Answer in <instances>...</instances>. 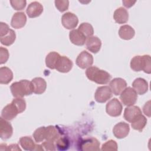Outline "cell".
Masks as SVG:
<instances>
[{"instance_id":"obj_1","label":"cell","mask_w":151,"mask_h":151,"mask_svg":"<svg viewBox=\"0 0 151 151\" xmlns=\"http://www.w3.org/2000/svg\"><path fill=\"white\" fill-rule=\"evenodd\" d=\"M10 89L12 96L15 98H22L34 93L32 84L27 80H21L13 83L10 86Z\"/></svg>"},{"instance_id":"obj_2","label":"cell","mask_w":151,"mask_h":151,"mask_svg":"<svg viewBox=\"0 0 151 151\" xmlns=\"http://www.w3.org/2000/svg\"><path fill=\"white\" fill-rule=\"evenodd\" d=\"M86 75L88 80L99 84H107L111 80V76L108 72L95 66L87 68Z\"/></svg>"},{"instance_id":"obj_3","label":"cell","mask_w":151,"mask_h":151,"mask_svg":"<svg viewBox=\"0 0 151 151\" xmlns=\"http://www.w3.org/2000/svg\"><path fill=\"white\" fill-rule=\"evenodd\" d=\"M130 68L134 71H143L147 74L151 73V58L149 55H136L130 61Z\"/></svg>"},{"instance_id":"obj_4","label":"cell","mask_w":151,"mask_h":151,"mask_svg":"<svg viewBox=\"0 0 151 151\" xmlns=\"http://www.w3.org/2000/svg\"><path fill=\"white\" fill-rule=\"evenodd\" d=\"M120 99L124 105L126 106H133L137 101V94L133 88L128 87L125 88L120 93Z\"/></svg>"},{"instance_id":"obj_5","label":"cell","mask_w":151,"mask_h":151,"mask_svg":"<svg viewBox=\"0 0 151 151\" xmlns=\"http://www.w3.org/2000/svg\"><path fill=\"white\" fill-rule=\"evenodd\" d=\"M123 106L119 100L116 98L111 99L106 104V113L111 117L119 116L122 111Z\"/></svg>"},{"instance_id":"obj_6","label":"cell","mask_w":151,"mask_h":151,"mask_svg":"<svg viewBox=\"0 0 151 151\" xmlns=\"http://www.w3.org/2000/svg\"><path fill=\"white\" fill-rule=\"evenodd\" d=\"M76 63L80 68L85 69L92 65L93 63V57L88 52L83 51L77 56Z\"/></svg>"},{"instance_id":"obj_7","label":"cell","mask_w":151,"mask_h":151,"mask_svg":"<svg viewBox=\"0 0 151 151\" xmlns=\"http://www.w3.org/2000/svg\"><path fill=\"white\" fill-rule=\"evenodd\" d=\"M112 96V92L109 86L99 87L94 94V98L97 102L103 103L110 99Z\"/></svg>"},{"instance_id":"obj_8","label":"cell","mask_w":151,"mask_h":151,"mask_svg":"<svg viewBox=\"0 0 151 151\" xmlns=\"http://www.w3.org/2000/svg\"><path fill=\"white\" fill-rule=\"evenodd\" d=\"M61 23L63 27L66 29H71L77 26L78 19L74 14L68 12L63 15L61 17Z\"/></svg>"},{"instance_id":"obj_9","label":"cell","mask_w":151,"mask_h":151,"mask_svg":"<svg viewBox=\"0 0 151 151\" xmlns=\"http://www.w3.org/2000/svg\"><path fill=\"white\" fill-rule=\"evenodd\" d=\"M80 149L84 151H98L100 150V142L95 137L87 138L80 142Z\"/></svg>"},{"instance_id":"obj_10","label":"cell","mask_w":151,"mask_h":151,"mask_svg":"<svg viewBox=\"0 0 151 151\" xmlns=\"http://www.w3.org/2000/svg\"><path fill=\"white\" fill-rule=\"evenodd\" d=\"M129 124L123 122L117 123L113 129V133L117 139H123L126 137L129 134Z\"/></svg>"},{"instance_id":"obj_11","label":"cell","mask_w":151,"mask_h":151,"mask_svg":"<svg viewBox=\"0 0 151 151\" xmlns=\"http://www.w3.org/2000/svg\"><path fill=\"white\" fill-rule=\"evenodd\" d=\"M127 83L122 78H114L110 81L109 87L110 88L112 93L116 96L120 94V93L126 88Z\"/></svg>"},{"instance_id":"obj_12","label":"cell","mask_w":151,"mask_h":151,"mask_svg":"<svg viewBox=\"0 0 151 151\" xmlns=\"http://www.w3.org/2000/svg\"><path fill=\"white\" fill-rule=\"evenodd\" d=\"M13 133L11 124L2 117L0 118V137L2 140L9 139Z\"/></svg>"},{"instance_id":"obj_13","label":"cell","mask_w":151,"mask_h":151,"mask_svg":"<svg viewBox=\"0 0 151 151\" xmlns=\"http://www.w3.org/2000/svg\"><path fill=\"white\" fill-rule=\"evenodd\" d=\"M73 66L72 61L66 56H60L55 66V69L63 73L69 72Z\"/></svg>"},{"instance_id":"obj_14","label":"cell","mask_w":151,"mask_h":151,"mask_svg":"<svg viewBox=\"0 0 151 151\" xmlns=\"http://www.w3.org/2000/svg\"><path fill=\"white\" fill-rule=\"evenodd\" d=\"M27 22V17L24 12H15L11 19V25L12 28L19 29L24 27Z\"/></svg>"},{"instance_id":"obj_15","label":"cell","mask_w":151,"mask_h":151,"mask_svg":"<svg viewBox=\"0 0 151 151\" xmlns=\"http://www.w3.org/2000/svg\"><path fill=\"white\" fill-rule=\"evenodd\" d=\"M43 12V6L38 2L34 1L28 5L26 12L29 18H35L39 17Z\"/></svg>"},{"instance_id":"obj_16","label":"cell","mask_w":151,"mask_h":151,"mask_svg":"<svg viewBox=\"0 0 151 151\" xmlns=\"http://www.w3.org/2000/svg\"><path fill=\"white\" fill-rule=\"evenodd\" d=\"M142 114L140 109L136 106H130L125 108L124 111V118L128 122L131 123L136 117Z\"/></svg>"},{"instance_id":"obj_17","label":"cell","mask_w":151,"mask_h":151,"mask_svg":"<svg viewBox=\"0 0 151 151\" xmlns=\"http://www.w3.org/2000/svg\"><path fill=\"white\" fill-rule=\"evenodd\" d=\"M86 48L87 49L93 53H97L101 46V41L96 36H91L89 38H87L86 41Z\"/></svg>"},{"instance_id":"obj_18","label":"cell","mask_w":151,"mask_h":151,"mask_svg":"<svg viewBox=\"0 0 151 151\" xmlns=\"http://www.w3.org/2000/svg\"><path fill=\"white\" fill-rule=\"evenodd\" d=\"M19 112L15 106L11 103L4 107L1 112V117L6 120L14 119Z\"/></svg>"},{"instance_id":"obj_19","label":"cell","mask_w":151,"mask_h":151,"mask_svg":"<svg viewBox=\"0 0 151 151\" xmlns=\"http://www.w3.org/2000/svg\"><path fill=\"white\" fill-rule=\"evenodd\" d=\"M69 38L71 42L76 45H83L86 41V37L78 29L71 31L69 33Z\"/></svg>"},{"instance_id":"obj_20","label":"cell","mask_w":151,"mask_h":151,"mask_svg":"<svg viewBox=\"0 0 151 151\" xmlns=\"http://www.w3.org/2000/svg\"><path fill=\"white\" fill-rule=\"evenodd\" d=\"M132 86L136 93L140 95L145 94L148 90V83L143 78H136L132 83Z\"/></svg>"},{"instance_id":"obj_21","label":"cell","mask_w":151,"mask_h":151,"mask_svg":"<svg viewBox=\"0 0 151 151\" xmlns=\"http://www.w3.org/2000/svg\"><path fill=\"white\" fill-rule=\"evenodd\" d=\"M113 18L116 22L122 24L127 22L129 13L124 8L120 7L115 10L113 14Z\"/></svg>"},{"instance_id":"obj_22","label":"cell","mask_w":151,"mask_h":151,"mask_svg":"<svg viewBox=\"0 0 151 151\" xmlns=\"http://www.w3.org/2000/svg\"><path fill=\"white\" fill-rule=\"evenodd\" d=\"M31 83L33 86L34 93L41 94L45 91L47 83L44 78L41 77H35L32 80Z\"/></svg>"},{"instance_id":"obj_23","label":"cell","mask_w":151,"mask_h":151,"mask_svg":"<svg viewBox=\"0 0 151 151\" xmlns=\"http://www.w3.org/2000/svg\"><path fill=\"white\" fill-rule=\"evenodd\" d=\"M135 34L134 29L129 25H124L120 27L119 30V37L125 40H129L132 39Z\"/></svg>"},{"instance_id":"obj_24","label":"cell","mask_w":151,"mask_h":151,"mask_svg":"<svg viewBox=\"0 0 151 151\" xmlns=\"http://www.w3.org/2000/svg\"><path fill=\"white\" fill-rule=\"evenodd\" d=\"M13 79V73L7 67L0 68V83L7 84Z\"/></svg>"},{"instance_id":"obj_25","label":"cell","mask_w":151,"mask_h":151,"mask_svg":"<svg viewBox=\"0 0 151 151\" xmlns=\"http://www.w3.org/2000/svg\"><path fill=\"white\" fill-rule=\"evenodd\" d=\"M60 55L55 51H51L49 52L45 58L46 66L52 70L55 69V66L58 60L60 57Z\"/></svg>"},{"instance_id":"obj_26","label":"cell","mask_w":151,"mask_h":151,"mask_svg":"<svg viewBox=\"0 0 151 151\" xmlns=\"http://www.w3.org/2000/svg\"><path fill=\"white\" fill-rule=\"evenodd\" d=\"M147 124V119L142 114L139 115L132 122L131 126L134 130L142 132Z\"/></svg>"},{"instance_id":"obj_27","label":"cell","mask_w":151,"mask_h":151,"mask_svg":"<svg viewBox=\"0 0 151 151\" xmlns=\"http://www.w3.org/2000/svg\"><path fill=\"white\" fill-rule=\"evenodd\" d=\"M60 137V133L57 129L54 126H49L46 127L45 140L47 141L55 142Z\"/></svg>"},{"instance_id":"obj_28","label":"cell","mask_w":151,"mask_h":151,"mask_svg":"<svg viewBox=\"0 0 151 151\" xmlns=\"http://www.w3.org/2000/svg\"><path fill=\"white\" fill-rule=\"evenodd\" d=\"M19 144L24 150H35L36 145L32 138L29 136L22 137L19 139Z\"/></svg>"},{"instance_id":"obj_29","label":"cell","mask_w":151,"mask_h":151,"mask_svg":"<svg viewBox=\"0 0 151 151\" xmlns=\"http://www.w3.org/2000/svg\"><path fill=\"white\" fill-rule=\"evenodd\" d=\"M16 39V34L15 31L10 29L9 32L4 36L0 37V41L2 45L5 46H9L12 45Z\"/></svg>"},{"instance_id":"obj_30","label":"cell","mask_w":151,"mask_h":151,"mask_svg":"<svg viewBox=\"0 0 151 151\" xmlns=\"http://www.w3.org/2000/svg\"><path fill=\"white\" fill-rule=\"evenodd\" d=\"M78 29L86 37L89 38L93 36L94 34V29L93 26L88 22H83L79 27Z\"/></svg>"},{"instance_id":"obj_31","label":"cell","mask_w":151,"mask_h":151,"mask_svg":"<svg viewBox=\"0 0 151 151\" xmlns=\"http://www.w3.org/2000/svg\"><path fill=\"white\" fill-rule=\"evenodd\" d=\"M45 132L46 127L44 126L37 129L33 133V137L35 141L37 143L42 142L45 139Z\"/></svg>"},{"instance_id":"obj_32","label":"cell","mask_w":151,"mask_h":151,"mask_svg":"<svg viewBox=\"0 0 151 151\" xmlns=\"http://www.w3.org/2000/svg\"><path fill=\"white\" fill-rule=\"evenodd\" d=\"M55 146L59 150H67L70 146L69 140L65 137H60L55 141Z\"/></svg>"},{"instance_id":"obj_33","label":"cell","mask_w":151,"mask_h":151,"mask_svg":"<svg viewBox=\"0 0 151 151\" xmlns=\"http://www.w3.org/2000/svg\"><path fill=\"white\" fill-rule=\"evenodd\" d=\"M11 103L17 109L19 113H22L26 109V102L22 98H15Z\"/></svg>"},{"instance_id":"obj_34","label":"cell","mask_w":151,"mask_h":151,"mask_svg":"<svg viewBox=\"0 0 151 151\" xmlns=\"http://www.w3.org/2000/svg\"><path fill=\"white\" fill-rule=\"evenodd\" d=\"M55 7L60 12H64L68 9L69 1L67 0H56L54 2Z\"/></svg>"},{"instance_id":"obj_35","label":"cell","mask_w":151,"mask_h":151,"mask_svg":"<svg viewBox=\"0 0 151 151\" xmlns=\"http://www.w3.org/2000/svg\"><path fill=\"white\" fill-rule=\"evenodd\" d=\"M10 3L12 7L17 11L24 9L27 4V2L25 0H11Z\"/></svg>"},{"instance_id":"obj_36","label":"cell","mask_w":151,"mask_h":151,"mask_svg":"<svg viewBox=\"0 0 151 151\" xmlns=\"http://www.w3.org/2000/svg\"><path fill=\"white\" fill-rule=\"evenodd\" d=\"M117 144L113 140H109L103 144L101 150H117Z\"/></svg>"},{"instance_id":"obj_37","label":"cell","mask_w":151,"mask_h":151,"mask_svg":"<svg viewBox=\"0 0 151 151\" xmlns=\"http://www.w3.org/2000/svg\"><path fill=\"white\" fill-rule=\"evenodd\" d=\"M8 50L2 47H0V64H2L5 63L9 58Z\"/></svg>"},{"instance_id":"obj_38","label":"cell","mask_w":151,"mask_h":151,"mask_svg":"<svg viewBox=\"0 0 151 151\" xmlns=\"http://www.w3.org/2000/svg\"><path fill=\"white\" fill-rule=\"evenodd\" d=\"M41 145L44 150H56L54 142L45 140V142H42Z\"/></svg>"},{"instance_id":"obj_39","label":"cell","mask_w":151,"mask_h":151,"mask_svg":"<svg viewBox=\"0 0 151 151\" xmlns=\"http://www.w3.org/2000/svg\"><path fill=\"white\" fill-rule=\"evenodd\" d=\"M9 30L10 28L6 23L2 22L0 23V37H2L6 35Z\"/></svg>"},{"instance_id":"obj_40","label":"cell","mask_w":151,"mask_h":151,"mask_svg":"<svg viewBox=\"0 0 151 151\" xmlns=\"http://www.w3.org/2000/svg\"><path fill=\"white\" fill-rule=\"evenodd\" d=\"M150 101H148L145 104L143 107V112L145 114L147 115L148 117L150 116Z\"/></svg>"},{"instance_id":"obj_41","label":"cell","mask_w":151,"mask_h":151,"mask_svg":"<svg viewBox=\"0 0 151 151\" xmlns=\"http://www.w3.org/2000/svg\"><path fill=\"white\" fill-rule=\"evenodd\" d=\"M21 150V149L19 147L17 144H12L9 146H7L6 150Z\"/></svg>"},{"instance_id":"obj_42","label":"cell","mask_w":151,"mask_h":151,"mask_svg":"<svg viewBox=\"0 0 151 151\" xmlns=\"http://www.w3.org/2000/svg\"><path fill=\"white\" fill-rule=\"evenodd\" d=\"M123 5L126 8H130L135 3L136 1H122Z\"/></svg>"}]
</instances>
